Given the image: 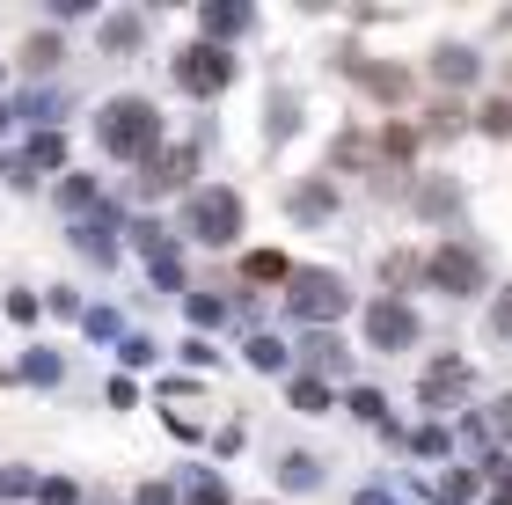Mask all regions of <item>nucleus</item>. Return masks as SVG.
<instances>
[{
    "mask_svg": "<svg viewBox=\"0 0 512 505\" xmlns=\"http://www.w3.org/2000/svg\"><path fill=\"white\" fill-rule=\"evenodd\" d=\"M154 132H161V118H154V103H139V96H118L96 118V140L110 154H125V162H132V154H154Z\"/></svg>",
    "mask_w": 512,
    "mask_h": 505,
    "instance_id": "f257e3e1",
    "label": "nucleus"
},
{
    "mask_svg": "<svg viewBox=\"0 0 512 505\" xmlns=\"http://www.w3.org/2000/svg\"><path fill=\"white\" fill-rule=\"evenodd\" d=\"M235 227H242L235 191H198V198H191V235H198V242H235Z\"/></svg>",
    "mask_w": 512,
    "mask_h": 505,
    "instance_id": "f03ea898",
    "label": "nucleus"
},
{
    "mask_svg": "<svg viewBox=\"0 0 512 505\" xmlns=\"http://www.w3.org/2000/svg\"><path fill=\"white\" fill-rule=\"evenodd\" d=\"M227 74H235V59H227L220 44H191V52L176 59V81L191 88V96H213V88H227Z\"/></svg>",
    "mask_w": 512,
    "mask_h": 505,
    "instance_id": "7ed1b4c3",
    "label": "nucleus"
},
{
    "mask_svg": "<svg viewBox=\"0 0 512 505\" xmlns=\"http://www.w3.org/2000/svg\"><path fill=\"white\" fill-rule=\"evenodd\" d=\"M432 279L447 286V293H476V286H483V257H476L469 242H447V249L432 257Z\"/></svg>",
    "mask_w": 512,
    "mask_h": 505,
    "instance_id": "20e7f679",
    "label": "nucleus"
},
{
    "mask_svg": "<svg viewBox=\"0 0 512 505\" xmlns=\"http://www.w3.org/2000/svg\"><path fill=\"white\" fill-rule=\"evenodd\" d=\"M293 308L308 315V323H322V315L344 308V286L330 279V271H300V279H293Z\"/></svg>",
    "mask_w": 512,
    "mask_h": 505,
    "instance_id": "39448f33",
    "label": "nucleus"
},
{
    "mask_svg": "<svg viewBox=\"0 0 512 505\" xmlns=\"http://www.w3.org/2000/svg\"><path fill=\"white\" fill-rule=\"evenodd\" d=\"M366 330H374V344H410L417 337V315L403 301H381L374 315H366Z\"/></svg>",
    "mask_w": 512,
    "mask_h": 505,
    "instance_id": "423d86ee",
    "label": "nucleus"
},
{
    "mask_svg": "<svg viewBox=\"0 0 512 505\" xmlns=\"http://www.w3.org/2000/svg\"><path fill=\"white\" fill-rule=\"evenodd\" d=\"M183 176H191V147H169L161 162H147V191H176Z\"/></svg>",
    "mask_w": 512,
    "mask_h": 505,
    "instance_id": "0eeeda50",
    "label": "nucleus"
},
{
    "mask_svg": "<svg viewBox=\"0 0 512 505\" xmlns=\"http://www.w3.org/2000/svg\"><path fill=\"white\" fill-rule=\"evenodd\" d=\"M454 388H469V366H432V374H425V403L454 396Z\"/></svg>",
    "mask_w": 512,
    "mask_h": 505,
    "instance_id": "6e6552de",
    "label": "nucleus"
},
{
    "mask_svg": "<svg viewBox=\"0 0 512 505\" xmlns=\"http://www.w3.org/2000/svg\"><path fill=\"white\" fill-rule=\"evenodd\" d=\"M249 279H256V286H278V279H293V271H286V257H271V249H256V257H249Z\"/></svg>",
    "mask_w": 512,
    "mask_h": 505,
    "instance_id": "1a4fd4ad",
    "label": "nucleus"
},
{
    "mask_svg": "<svg viewBox=\"0 0 512 505\" xmlns=\"http://www.w3.org/2000/svg\"><path fill=\"white\" fill-rule=\"evenodd\" d=\"M59 132H37V140H30V169H59Z\"/></svg>",
    "mask_w": 512,
    "mask_h": 505,
    "instance_id": "9d476101",
    "label": "nucleus"
},
{
    "mask_svg": "<svg viewBox=\"0 0 512 505\" xmlns=\"http://www.w3.org/2000/svg\"><path fill=\"white\" fill-rule=\"evenodd\" d=\"M242 22H249L242 8H205V37H213V30H220V37H235Z\"/></svg>",
    "mask_w": 512,
    "mask_h": 505,
    "instance_id": "9b49d317",
    "label": "nucleus"
},
{
    "mask_svg": "<svg viewBox=\"0 0 512 505\" xmlns=\"http://www.w3.org/2000/svg\"><path fill=\"white\" fill-rule=\"evenodd\" d=\"M469 74H476L469 52H439V81H469Z\"/></svg>",
    "mask_w": 512,
    "mask_h": 505,
    "instance_id": "f8f14e48",
    "label": "nucleus"
},
{
    "mask_svg": "<svg viewBox=\"0 0 512 505\" xmlns=\"http://www.w3.org/2000/svg\"><path fill=\"white\" fill-rule=\"evenodd\" d=\"M293 213H300V220H315V213H330V191H300V198H293Z\"/></svg>",
    "mask_w": 512,
    "mask_h": 505,
    "instance_id": "ddd939ff",
    "label": "nucleus"
},
{
    "mask_svg": "<svg viewBox=\"0 0 512 505\" xmlns=\"http://www.w3.org/2000/svg\"><path fill=\"white\" fill-rule=\"evenodd\" d=\"M249 359H256V366H278V359H286V344H278V337H256Z\"/></svg>",
    "mask_w": 512,
    "mask_h": 505,
    "instance_id": "4468645a",
    "label": "nucleus"
},
{
    "mask_svg": "<svg viewBox=\"0 0 512 505\" xmlns=\"http://www.w3.org/2000/svg\"><path fill=\"white\" fill-rule=\"evenodd\" d=\"M293 403H300V410H322L330 396H322V381H293Z\"/></svg>",
    "mask_w": 512,
    "mask_h": 505,
    "instance_id": "2eb2a0df",
    "label": "nucleus"
},
{
    "mask_svg": "<svg viewBox=\"0 0 512 505\" xmlns=\"http://www.w3.org/2000/svg\"><path fill=\"white\" fill-rule=\"evenodd\" d=\"M191 505H227V491H220V484H198V491H191Z\"/></svg>",
    "mask_w": 512,
    "mask_h": 505,
    "instance_id": "dca6fc26",
    "label": "nucleus"
},
{
    "mask_svg": "<svg viewBox=\"0 0 512 505\" xmlns=\"http://www.w3.org/2000/svg\"><path fill=\"white\" fill-rule=\"evenodd\" d=\"M498 330L512 337V293H505V301H498Z\"/></svg>",
    "mask_w": 512,
    "mask_h": 505,
    "instance_id": "f3484780",
    "label": "nucleus"
},
{
    "mask_svg": "<svg viewBox=\"0 0 512 505\" xmlns=\"http://www.w3.org/2000/svg\"><path fill=\"white\" fill-rule=\"evenodd\" d=\"M498 432H505V440H512V396L498 403Z\"/></svg>",
    "mask_w": 512,
    "mask_h": 505,
    "instance_id": "a211bd4d",
    "label": "nucleus"
},
{
    "mask_svg": "<svg viewBox=\"0 0 512 505\" xmlns=\"http://www.w3.org/2000/svg\"><path fill=\"white\" fill-rule=\"evenodd\" d=\"M0 125H8V110H0Z\"/></svg>",
    "mask_w": 512,
    "mask_h": 505,
    "instance_id": "6ab92c4d",
    "label": "nucleus"
}]
</instances>
